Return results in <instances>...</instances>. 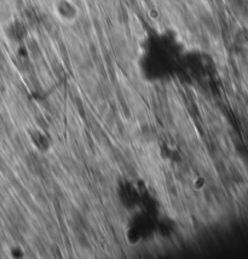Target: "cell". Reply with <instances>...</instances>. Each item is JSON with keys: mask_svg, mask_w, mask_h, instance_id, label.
Wrapping results in <instances>:
<instances>
[{"mask_svg": "<svg viewBox=\"0 0 248 259\" xmlns=\"http://www.w3.org/2000/svg\"><path fill=\"white\" fill-rule=\"evenodd\" d=\"M52 14L63 24L75 23L80 17V8L74 0H54Z\"/></svg>", "mask_w": 248, "mask_h": 259, "instance_id": "6da1fadb", "label": "cell"}, {"mask_svg": "<svg viewBox=\"0 0 248 259\" xmlns=\"http://www.w3.org/2000/svg\"><path fill=\"white\" fill-rule=\"evenodd\" d=\"M5 34L9 39L12 40L15 42H20L26 38L27 30L24 28L23 23H21L20 21H14L9 26H6Z\"/></svg>", "mask_w": 248, "mask_h": 259, "instance_id": "7a4b0ae2", "label": "cell"}, {"mask_svg": "<svg viewBox=\"0 0 248 259\" xmlns=\"http://www.w3.org/2000/svg\"><path fill=\"white\" fill-rule=\"evenodd\" d=\"M32 143L35 147V149L40 150V152H48L50 148V143L48 137L40 131H33L32 132Z\"/></svg>", "mask_w": 248, "mask_h": 259, "instance_id": "3957f363", "label": "cell"}]
</instances>
